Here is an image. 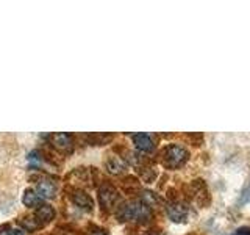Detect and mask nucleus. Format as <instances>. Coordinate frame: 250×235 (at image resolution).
Returning a JSON list of instances; mask_svg holds the SVG:
<instances>
[{
    "label": "nucleus",
    "mask_w": 250,
    "mask_h": 235,
    "mask_svg": "<svg viewBox=\"0 0 250 235\" xmlns=\"http://www.w3.org/2000/svg\"><path fill=\"white\" fill-rule=\"evenodd\" d=\"M116 216L119 221L146 223L152 218V209L141 199H133L121 204L116 210Z\"/></svg>",
    "instance_id": "f257e3e1"
},
{
    "label": "nucleus",
    "mask_w": 250,
    "mask_h": 235,
    "mask_svg": "<svg viewBox=\"0 0 250 235\" xmlns=\"http://www.w3.org/2000/svg\"><path fill=\"white\" fill-rule=\"evenodd\" d=\"M188 159H189V152H188L183 146L169 144L164 147V151H163V163L172 169L182 168L188 162Z\"/></svg>",
    "instance_id": "f03ea898"
},
{
    "label": "nucleus",
    "mask_w": 250,
    "mask_h": 235,
    "mask_svg": "<svg viewBox=\"0 0 250 235\" xmlns=\"http://www.w3.org/2000/svg\"><path fill=\"white\" fill-rule=\"evenodd\" d=\"M99 202L102 209L111 210L117 206V202H119V193H117V190L113 185L104 184L99 188Z\"/></svg>",
    "instance_id": "7ed1b4c3"
},
{
    "label": "nucleus",
    "mask_w": 250,
    "mask_h": 235,
    "mask_svg": "<svg viewBox=\"0 0 250 235\" xmlns=\"http://www.w3.org/2000/svg\"><path fill=\"white\" fill-rule=\"evenodd\" d=\"M166 213L170 218V221L174 223H185L188 219V215H189V209L185 202H180V201H174L167 204L166 207Z\"/></svg>",
    "instance_id": "20e7f679"
},
{
    "label": "nucleus",
    "mask_w": 250,
    "mask_h": 235,
    "mask_svg": "<svg viewBox=\"0 0 250 235\" xmlns=\"http://www.w3.org/2000/svg\"><path fill=\"white\" fill-rule=\"evenodd\" d=\"M52 144L55 149H58V151H61V152H70L74 147V140L69 133L60 132V133L52 135Z\"/></svg>",
    "instance_id": "39448f33"
},
{
    "label": "nucleus",
    "mask_w": 250,
    "mask_h": 235,
    "mask_svg": "<svg viewBox=\"0 0 250 235\" xmlns=\"http://www.w3.org/2000/svg\"><path fill=\"white\" fill-rule=\"evenodd\" d=\"M57 191H58L57 184L52 182L49 179H42L36 184V193L41 199H52L55 198Z\"/></svg>",
    "instance_id": "423d86ee"
},
{
    "label": "nucleus",
    "mask_w": 250,
    "mask_h": 235,
    "mask_svg": "<svg viewBox=\"0 0 250 235\" xmlns=\"http://www.w3.org/2000/svg\"><path fill=\"white\" fill-rule=\"evenodd\" d=\"M70 199H72V202L75 204L77 207H80V209H83L86 212H91L92 207H94L92 198L83 190H74L72 194H70Z\"/></svg>",
    "instance_id": "0eeeda50"
},
{
    "label": "nucleus",
    "mask_w": 250,
    "mask_h": 235,
    "mask_svg": "<svg viewBox=\"0 0 250 235\" xmlns=\"http://www.w3.org/2000/svg\"><path fill=\"white\" fill-rule=\"evenodd\" d=\"M133 143L141 152H152L155 149V143L148 133H136L133 135Z\"/></svg>",
    "instance_id": "6e6552de"
},
{
    "label": "nucleus",
    "mask_w": 250,
    "mask_h": 235,
    "mask_svg": "<svg viewBox=\"0 0 250 235\" xmlns=\"http://www.w3.org/2000/svg\"><path fill=\"white\" fill-rule=\"evenodd\" d=\"M106 169L111 174H122V172L127 169V164L121 159V157H109L106 160Z\"/></svg>",
    "instance_id": "1a4fd4ad"
},
{
    "label": "nucleus",
    "mask_w": 250,
    "mask_h": 235,
    "mask_svg": "<svg viewBox=\"0 0 250 235\" xmlns=\"http://www.w3.org/2000/svg\"><path fill=\"white\" fill-rule=\"evenodd\" d=\"M36 218H38V221H42V223H49L53 219L55 216V210L52 206H49V204H42V206H39L36 209Z\"/></svg>",
    "instance_id": "9d476101"
},
{
    "label": "nucleus",
    "mask_w": 250,
    "mask_h": 235,
    "mask_svg": "<svg viewBox=\"0 0 250 235\" xmlns=\"http://www.w3.org/2000/svg\"><path fill=\"white\" fill-rule=\"evenodd\" d=\"M22 202H23V206H27V207L42 206V199L39 198L38 193L33 190H25V193H23V196H22Z\"/></svg>",
    "instance_id": "9b49d317"
},
{
    "label": "nucleus",
    "mask_w": 250,
    "mask_h": 235,
    "mask_svg": "<svg viewBox=\"0 0 250 235\" xmlns=\"http://www.w3.org/2000/svg\"><path fill=\"white\" fill-rule=\"evenodd\" d=\"M141 201H143L144 204H147L148 207H153V206H156V204L160 202V198L156 196L155 193H152V191H144L143 193V198H141Z\"/></svg>",
    "instance_id": "f8f14e48"
},
{
    "label": "nucleus",
    "mask_w": 250,
    "mask_h": 235,
    "mask_svg": "<svg viewBox=\"0 0 250 235\" xmlns=\"http://www.w3.org/2000/svg\"><path fill=\"white\" fill-rule=\"evenodd\" d=\"M244 202H250V182L247 184V187L244 188V191H242V196H241V204Z\"/></svg>",
    "instance_id": "ddd939ff"
},
{
    "label": "nucleus",
    "mask_w": 250,
    "mask_h": 235,
    "mask_svg": "<svg viewBox=\"0 0 250 235\" xmlns=\"http://www.w3.org/2000/svg\"><path fill=\"white\" fill-rule=\"evenodd\" d=\"M0 235H13L8 227H0Z\"/></svg>",
    "instance_id": "4468645a"
},
{
    "label": "nucleus",
    "mask_w": 250,
    "mask_h": 235,
    "mask_svg": "<svg viewBox=\"0 0 250 235\" xmlns=\"http://www.w3.org/2000/svg\"><path fill=\"white\" fill-rule=\"evenodd\" d=\"M91 235H108V234H106L105 231H94Z\"/></svg>",
    "instance_id": "2eb2a0df"
},
{
    "label": "nucleus",
    "mask_w": 250,
    "mask_h": 235,
    "mask_svg": "<svg viewBox=\"0 0 250 235\" xmlns=\"http://www.w3.org/2000/svg\"><path fill=\"white\" fill-rule=\"evenodd\" d=\"M11 234L13 235H23V232L21 229H14V231H11Z\"/></svg>",
    "instance_id": "dca6fc26"
},
{
    "label": "nucleus",
    "mask_w": 250,
    "mask_h": 235,
    "mask_svg": "<svg viewBox=\"0 0 250 235\" xmlns=\"http://www.w3.org/2000/svg\"><path fill=\"white\" fill-rule=\"evenodd\" d=\"M234 235H250V231H241V232L234 234Z\"/></svg>",
    "instance_id": "f3484780"
}]
</instances>
